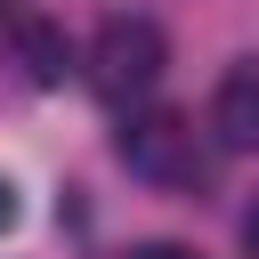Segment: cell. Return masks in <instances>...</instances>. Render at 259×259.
Returning a JSON list of instances; mask_svg holds the SVG:
<instances>
[{"label": "cell", "instance_id": "1", "mask_svg": "<svg viewBox=\"0 0 259 259\" xmlns=\"http://www.w3.org/2000/svg\"><path fill=\"white\" fill-rule=\"evenodd\" d=\"M162 65H170V32L154 24V16H105L97 24V40H89V81H97V97H146L154 81H162Z\"/></svg>", "mask_w": 259, "mask_h": 259}, {"label": "cell", "instance_id": "2", "mask_svg": "<svg viewBox=\"0 0 259 259\" xmlns=\"http://www.w3.org/2000/svg\"><path fill=\"white\" fill-rule=\"evenodd\" d=\"M121 162L138 170V178H154V186H194L202 178V154H194V130H186V113H170V105H154V113H138V121H121Z\"/></svg>", "mask_w": 259, "mask_h": 259}, {"label": "cell", "instance_id": "3", "mask_svg": "<svg viewBox=\"0 0 259 259\" xmlns=\"http://www.w3.org/2000/svg\"><path fill=\"white\" fill-rule=\"evenodd\" d=\"M210 130H219V146H235V154H259V57L219 73V97H210Z\"/></svg>", "mask_w": 259, "mask_h": 259}, {"label": "cell", "instance_id": "4", "mask_svg": "<svg viewBox=\"0 0 259 259\" xmlns=\"http://www.w3.org/2000/svg\"><path fill=\"white\" fill-rule=\"evenodd\" d=\"M16 57H24V73H32L40 89H57V81L73 73V40H65L57 24H40V16H24V24H16Z\"/></svg>", "mask_w": 259, "mask_h": 259}, {"label": "cell", "instance_id": "5", "mask_svg": "<svg viewBox=\"0 0 259 259\" xmlns=\"http://www.w3.org/2000/svg\"><path fill=\"white\" fill-rule=\"evenodd\" d=\"M16 227H24V186L0 170V235H16Z\"/></svg>", "mask_w": 259, "mask_h": 259}, {"label": "cell", "instance_id": "6", "mask_svg": "<svg viewBox=\"0 0 259 259\" xmlns=\"http://www.w3.org/2000/svg\"><path fill=\"white\" fill-rule=\"evenodd\" d=\"M130 259H194V251H186V243H138Z\"/></svg>", "mask_w": 259, "mask_h": 259}, {"label": "cell", "instance_id": "7", "mask_svg": "<svg viewBox=\"0 0 259 259\" xmlns=\"http://www.w3.org/2000/svg\"><path fill=\"white\" fill-rule=\"evenodd\" d=\"M243 251H251V259H259V202H251V210H243Z\"/></svg>", "mask_w": 259, "mask_h": 259}, {"label": "cell", "instance_id": "8", "mask_svg": "<svg viewBox=\"0 0 259 259\" xmlns=\"http://www.w3.org/2000/svg\"><path fill=\"white\" fill-rule=\"evenodd\" d=\"M0 16H16V0H0Z\"/></svg>", "mask_w": 259, "mask_h": 259}]
</instances>
